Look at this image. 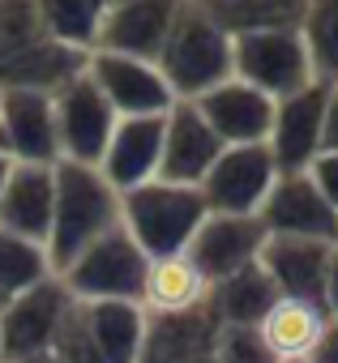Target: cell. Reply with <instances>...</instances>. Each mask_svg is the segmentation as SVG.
Instances as JSON below:
<instances>
[{
    "mask_svg": "<svg viewBox=\"0 0 338 363\" xmlns=\"http://www.w3.org/2000/svg\"><path fill=\"white\" fill-rule=\"evenodd\" d=\"M120 227V193L103 179L99 167L82 162H56V206H52V231H48V265L60 274L77 252H86L99 235Z\"/></svg>",
    "mask_w": 338,
    "mask_h": 363,
    "instance_id": "obj_1",
    "label": "cell"
},
{
    "mask_svg": "<svg viewBox=\"0 0 338 363\" xmlns=\"http://www.w3.org/2000/svg\"><path fill=\"white\" fill-rule=\"evenodd\" d=\"M206 214L210 210L197 189H180L167 179H150L133 193H120V227L137 240V248L150 261L180 257Z\"/></svg>",
    "mask_w": 338,
    "mask_h": 363,
    "instance_id": "obj_2",
    "label": "cell"
},
{
    "mask_svg": "<svg viewBox=\"0 0 338 363\" xmlns=\"http://www.w3.org/2000/svg\"><path fill=\"white\" fill-rule=\"evenodd\" d=\"M154 65H158L163 82L172 86L176 103H193L231 77V39L193 0H185V9H180V18H176V26L167 35Z\"/></svg>",
    "mask_w": 338,
    "mask_h": 363,
    "instance_id": "obj_3",
    "label": "cell"
},
{
    "mask_svg": "<svg viewBox=\"0 0 338 363\" xmlns=\"http://www.w3.org/2000/svg\"><path fill=\"white\" fill-rule=\"evenodd\" d=\"M146 269H150V257L137 248V240L124 227H111L86 252H77L56 278L65 282V291L77 303H94V299H129V303H141Z\"/></svg>",
    "mask_w": 338,
    "mask_h": 363,
    "instance_id": "obj_4",
    "label": "cell"
},
{
    "mask_svg": "<svg viewBox=\"0 0 338 363\" xmlns=\"http://www.w3.org/2000/svg\"><path fill=\"white\" fill-rule=\"evenodd\" d=\"M231 77L270 94L274 103L317 82L300 30H266L231 39Z\"/></svg>",
    "mask_w": 338,
    "mask_h": 363,
    "instance_id": "obj_5",
    "label": "cell"
},
{
    "mask_svg": "<svg viewBox=\"0 0 338 363\" xmlns=\"http://www.w3.org/2000/svg\"><path fill=\"white\" fill-rule=\"evenodd\" d=\"M69 303L73 295L56 274L9 295V303L0 308V363H26V359L52 354V342Z\"/></svg>",
    "mask_w": 338,
    "mask_h": 363,
    "instance_id": "obj_6",
    "label": "cell"
},
{
    "mask_svg": "<svg viewBox=\"0 0 338 363\" xmlns=\"http://www.w3.org/2000/svg\"><path fill=\"white\" fill-rule=\"evenodd\" d=\"M274 179H278V167H274L266 145H223V154L206 171L197 193H202L210 214L257 218V210L266 206V197L274 189Z\"/></svg>",
    "mask_w": 338,
    "mask_h": 363,
    "instance_id": "obj_7",
    "label": "cell"
},
{
    "mask_svg": "<svg viewBox=\"0 0 338 363\" xmlns=\"http://www.w3.org/2000/svg\"><path fill=\"white\" fill-rule=\"evenodd\" d=\"M86 77L99 86V94L111 103V111L120 120L133 116H167L176 107L172 86L163 82L154 60H137V56H116V52H90L86 60Z\"/></svg>",
    "mask_w": 338,
    "mask_h": 363,
    "instance_id": "obj_8",
    "label": "cell"
},
{
    "mask_svg": "<svg viewBox=\"0 0 338 363\" xmlns=\"http://www.w3.org/2000/svg\"><path fill=\"white\" fill-rule=\"evenodd\" d=\"M56 103V141H60V158L65 162H82V167H99L103 150L111 141L116 128V111L111 103L99 94V86L82 73L77 82H69L65 90L52 94Z\"/></svg>",
    "mask_w": 338,
    "mask_h": 363,
    "instance_id": "obj_9",
    "label": "cell"
},
{
    "mask_svg": "<svg viewBox=\"0 0 338 363\" xmlns=\"http://www.w3.org/2000/svg\"><path fill=\"white\" fill-rule=\"evenodd\" d=\"M325 99H329V86L312 82V86H304V90H295V94L274 103V124H270L266 150H270L278 175H300L321 154Z\"/></svg>",
    "mask_w": 338,
    "mask_h": 363,
    "instance_id": "obj_10",
    "label": "cell"
},
{
    "mask_svg": "<svg viewBox=\"0 0 338 363\" xmlns=\"http://www.w3.org/2000/svg\"><path fill=\"white\" fill-rule=\"evenodd\" d=\"M257 223L266 235H291V240H321L338 244V210L317 193L308 171L300 175H278L266 206L257 210Z\"/></svg>",
    "mask_w": 338,
    "mask_h": 363,
    "instance_id": "obj_11",
    "label": "cell"
},
{
    "mask_svg": "<svg viewBox=\"0 0 338 363\" xmlns=\"http://www.w3.org/2000/svg\"><path fill=\"white\" fill-rule=\"evenodd\" d=\"M266 244V227L257 218H240V214H206L197 235L189 240L185 257L197 265V274L214 286L231 274H240L244 265H253L261 257Z\"/></svg>",
    "mask_w": 338,
    "mask_h": 363,
    "instance_id": "obj_12",
    "label": "cell"
},
{
    "mask_svg": "<svg viewBox=\"0 0 338 363\" xmlns=\"http://www.w3.org/2000/svg\"><path fill=\"white\" fill-rule=\"evenodd\" d=\"M219 154H223V141L214 137V128L202 120V111L193 103H176L172 111H167V120H163L158 179L180 184V189H197Z\"/></svg>",
    "mask_w": 338,
    "mask_h": 363,
    "instance_id": "obj_13",
    "label": "cell"
},
{
    "mask_svg": "<svg viewBox=\"0 0 338 363\" xmlns=\"http://www.w3.org/2000/svg\"><path fill=\"white\" fill-rule=\"evenodd\" d=\"M180 9H185V0H124V5L107 9L94 52L158 60V52H163L167 35H172Z\"/></svg>",
    "mask_w": 338,
    "mask_h": 363,
    "instance_id": "obj_14",
    "label": "cell"
},
{
    "mask_svg": "<svg viewBox=\"0 0 338 363\" xmlns=\"http://www.w3.org/2000/svg\"><path fill=\"white\" fill-rule=\"evenodd\" d=\"M0 128H5V150L13 162H60L56 141V103L39 90H5L0 94Z\"/></svg>",
    "mask_w": 338,
    "mask_h": 363,
    "instance_id": "obj_15",
    "label": "cell"
},
{
    "mask_svg": "<svg viewBox=\"0 0 338 363\" xmlns=\"http://www.w3.org/2000/svg\"><path fill=\"white\" fill-rule=\"evenodd\" d=\"M193 107L202 111V120L214 128L223 145H266L270 124H274V99L236 77L193 99Z\"/></svg>",
    "mask_w": 338,
    "mask_h": 363,
    "instance_id": "obj_16",
    "label": "cell"
},
{
    "mask_svg": "<svg viewBox=\"0 0 338 363\" xmlns=\"http://www.w3.org/2000/svg\"><path fill=\"white\" fill-rule=\"evenodd\" d=\"M163 120L167 116H133L116 120L111 141L103 150V179L116 193H133L150 179H158V158H163Z\"/></svg>",
    "mask_w": 338,
    "mask_h": 363,
    "instance_id": "obj_17",
    "label": "cell"
},
{
    "mask_svg": "<svg viewBox=\"0 0 338 363\" xmlns=\"http://www.w3.org/2000/svg\"><path fill=\"white\" fill-rule=\"evenodd\" d=\"M52 206H56V167L13 162L5 193H0V231L31 244H48Z\"/></svg>",
    "mask_w": 338,
    "mask_h": 363,
    "instance_id": "obj_18",
    "label": "cell"
},
{
    "mask_svg": "<svg viewBox=\"0 0 338 363\" xmlns=\"http://www.w3.org/2000/svg\"><path fill=\"white\" fill-rule=\"evenodd\" d=\"M329 252H334V244H321V240L266 235L257 265L270 274V282H274V291L283 299H312V303H321Z\"/></svg>",
    "mask_w": 338,
    "mask_h": 363,
    "instance_id": "obj_19",
    "label": "cell"
},
{
    "mask_svg": "<svg viewBox=\"0 0 338 363\" xmlns=\"http://www.w3.org/2000/svg\"><path fill=\"white\" fill-rule=\"evenodd\" d=\"M214 337H219V316L210 312V303L172 316L146 312V337L137 363H193L214 350Z\"/></svg>",
    "mask_w": 338,
    "mask_h": 363,
    "instance_id": "obj_20",
    "label": "cell"
},
{
    "mask_svg": "<svg viewBox=\"0 0 338 363\" xmlns=\"http://www.w3.org/2000/svg\"><path fill=\"white\" fill-rule=\"evenodd\" d=\"M86 60H90V52H77V48L56 43V39H43L31 52H22L18 60L0 65V94L5 90L56 94V90H65L69 82H77L86 73Z\"/></svg>",
    "mask_w": 338,
    "mask_h": 363,
    "instance_id": "obj_21",
    "label": "cell"
},
{
    "mask_svg": "<svg viewBox=\"0 0 338 363\" xmlns=\"http://www.w3.org/2000/svg\"><path fill=\"white\" fill-rule=\"evenodd\" d=\"M325 325H329L325 303H312V299H283V295H278V303L266 312V320L257 325V333L266 337V346H270V354H274L278 363H304V359L312 354V346L321 342Z\"/></svg>",
    "mask_w": 338,
    "mask_h": 363,
    "instance_id": "obj_22",
    "label": "cell"
},
{
    "mask_svg": "<svg viewBox=\"0 0 338 363\" xmlns=\"http://www.w3.org/2000/svg\"><path fill=\"white\" fill-rule=\"evenodd\" d=\"M193 5L227 35H266V30H300L308 0H193Z\"/></svg>",
    "mask_w": 338,
    "mask_h": 363,
    "instance_id": "obj_23",
    "label": "cell"
},
{
    "mask_svg": "<svg viewBox=\"0 0 338 363\" xmlns=\"http://www.w3.org/2000/svg\"><path fill=\"white\" fill-rule=\"evenodd\" d=\"M210 303V282L197 274V265L180 252V257H158L146 269V286H141V308L150 316H172V312H193Z\"/></svg>",
    "mask_w": 338,
    "mask_h": 363,
    "instance_id": "obj_24",
    "label": "cell"
},
{
    "mask_svg": "<svg viewBox=\"0 0 338 363\" xmlns=\"http://www.w3.org/2000/svg\"><path fill=\"white\" fill-rule=\"evenodd\" d=\"M82 320L90 329V337L99 342L107 363H137L141 354V337H146V308L129 303V299H94V303H77Z\"/></svg>",
    "mask_w": 338,
    "mask_h": 363,
    "instance_id": "obj_25",
    "label": "cell"
},
{
    "mask_svg": "<svg viewBox=\"0 0 338 363\" xmlns=\"http://www.w3.org/2000/svg\"><path fill=\"white\" fill-rule=\"evenodd\" d=\"M274 303H278V291H274L270 274L257 261L210 286V312L219 316V325H249V329H257Z\"/></svg>",
    "mask_w": 338,
    "mask_h": 363,
    "instance_id": "obj_26",
    "label": "cell"
},
{
    "mask_svg": "<svg viewBox=\"0 0 338 363\" xmlns=\"http://www.w3.org/2000/svg\"><path fill=\"white\" fill-rule=\"evenodd\" d=\"M35 5H39L43 30L56 43L77 48V52L99 48V30H103V18H107L103 0H35Z\"/></svg>",
    "mask_w": 338,
    "mask_h": 363,
    "instance_id": "obj_27",
    "label": "cell"
},
{
    "mask_svg": "<svg viewBox=\"0 0 338 363\" xmlns=\"http://www.w3.org/2000/svg\"><path fill=\"white\" fill-rule=\"evenodd\" d=\"M300 39L308 48L317 82L338 86V0H308Z\"/></svg>",
    "mask_w": 338,
    "mask_h": 363,
    "instance_id": "obj_28",
    "label": "cell"
},
{
    "mask_svg": "<svg viewBox=\"0 0 338 363\" xmlns=\"http://www.w3.org/2000/svg\"><path fill=\"white\" fill-rule=\"evenodd\" d=\"M43 278H52V265H48L43 244H31V240H18V235L0 231V291L18 295V291L35 286Z\"/></svg>",
    "mask_w": 338,
    "mask_h": 363,
    "instance_id": "obj_29",
    "label": "cell"
},
{
    "mask_svg": "<svg viewBox=\"0 0 338 363\" xmlns=\"http://www.w3.org/2000/svg\"><path fill=\"white\" fill-rule=\"evenodd\" d=\"M43 39H52V35L43 30L35 0H0V65L18 60L22 52H31Z\"/></svg>",
    "mask_w": 338,
    "mask_h": 363,
    "instance_id": "obj_30",
    "label": "cell"
},
{
    "mask_svg": "<svg viewBox=\"0 0 338 363\" xmlns=\"http://www.w3.org/2000/svg\"><path fill=\"white\" fill-rule=\"evenodd\" d=\"M52 359H56V363H107L103 350H99V342L90 337V329H86V320H82L77 299L69 303V312H65V320H60V329H56Z\"/></svg>",
    "mask_w": 338,
    "mask_h": 363,
    "instance_id": "obj_31",
    "label": "cell"
},
{
    "mask_svg": "<svg viewBox=\"0 0 338 363\" xmlns=\"http://www.w3.org/2000/svg\"><path fill=\"white\" fill-rule=\"evenodd\" d=\"M214 363H278L266 346V337L249 325H219V337H214V350H210Z\"/></svg>",
    "mask_w": 338,
    "mask_h": 363,
    "instance_id": "obj_32",
    "label": "cell"
},
{
    "mask_svg": "<svg viewBox=\"0 0 338 363\" xmlns=\"http://www.w3.org/2000/svg\"><path fill=\"white\" fill-rule=\"evenodd\" d=\"M308 179L317 184V193L338 210V154H317L308 167Z\"/></svg>",
    "mask_w": 338,
    "mask_h": 363,
    "instance_id": "obj_33",
    "label": "cell"
},
{
    "mask_svg": "<svg viewBox=\"0 0 338 363\" xmlns=\"http://www.w3.org/2000/svg\"><path fill=\"white\" fill-rule=\"evenodd\" d=\"M321 154H338V86H329V99H325V128H321Z\"/></svg>",
    "mask_w": 338,
    "mask_h": 363,
    "instance_id": "obj_34",
    "label": "cell"
},
{
    "mask_svg": "<svg viewBox=\"0 0 338 363\" xmlns=\"http://www.w3.org/2000/svg\"><path fill=\"white\" fill-rule=\"evenodd\" d=\"M304 363H338V320H329V325H325L321 342L312 346V354H308Z\"/></svg>",
    "mask_w": 338,
    "mask_h": 363,
    "instance_id": "obj_35",
    "label": "cell"
},
{
    "mask_svg": "<svg viewBox=\"0 0 338 363\" xmlns=\"http://www.w3.org/2000/svg\"><path fill=\"white\" fill-rule=\"evenodd\" d=\"M321 303L329 312V320H338V244L329 252V269H325V291H321Z\"/></svg>",
    "mask_w": 338,
    "mask_h": 363,
    "instance_id": "obj_36",
    "label": "cell"
},
{
    "mask_svg": "<svg viewBox=\"0 0 338 363\" xmlns=\"http://www.w3.org/2000/svg\"><path fill=\"white\" fill-rule=\"evenodd\" d=\"M9 171H13V158H9V154H0V193H5V179H9Z\"/></svg>",
    "mask_w": 338,
    "mask_h": 363,
    "instance_id": "obj_37",
    "label": "cell"
},
{
    "mask_svg": "<svg viewBox=\"0 0 338 363\" xmlns=\"http://www.w3.org/2000/svg\"><path fill=\"white\" fill-rule=\"evenodd\" d=\"M26 363H56L52 354H39V359H26Z\"/></svg>",
    "mask_w": 338,
    "mask_h": 363,
    "instance_id": "obj_38",
    "label": "cell"
},
{
    "mask_svg": "<svg viewBox=\"0 0 338 363\" xmlns=\"http://www.w3.org/2000/svg\"><path fill=\"white\" fill-rule=\"evenodd\" d=\"M0 154H9V150H5V128H0Z\"/></svg>",
    "mask_w": 338,
    "mask_h": 363,
    "instance_id": "obj_39",
    "label": "cell"
},
{
    "mask_svg": "<svg viewBox=\"0 0 338 363\" xmlns=\"http://www.w3.org/2000/svg\"><path fill=\"white\" fill-rule=\"evenodd\" d=\"M103 5H107V9H116V5H124V0H103Z\"/></svg>",
    "mask_w": 338,
    "mask_h": 363,
    "instance_id": "obj_40",
    "label": "cell"
},
{
    "mask_svg": "<svg viewBox=\"0 0 338 363\" xmlns=\"http://www.w3.org/2000/svg\"><path fill=\"white\" fill-rule=\"evenodd\" d=\"M5 303H9V295H5V291H0V308H5Z\"/></svg>",
    "mask_w": 338,
    "mask_h": 363,
    "instance_id": "obj_41",
    "label": "cell"
},
{
    "mask_svg": "<svg viewBox=\"0 0 338 363\" xmlns=\"http://www.w3.org/2000/svg\"><path fill=\"white\" fill-rule=\"evenodd\" d=\"M193 363H214V359H210V354H206V359H193Z\"/></svg>",
    "mask_w": 338,
    "mask_h": 363,
    "instance_id": "obj_42",
    "label": "cell"
}]
</instances>
